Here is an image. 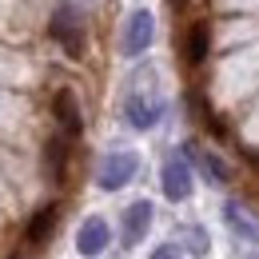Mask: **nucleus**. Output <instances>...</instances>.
Listing matches in <instances>:
<instances>
[{
	"label": "nucleus",
	"mask_w": 259,
	"mask_h": 259,
	"mask_svg": "<svg viewBox=\"0 0 259 259\" xmlns=\"http://www.w3.org/2000/svg\"><path fill=\"white\" fill-rule=\"evenodd\" d=\"M48 36L64 48L68 56H84V48H88V32H84V16H80V8H72V4H56L52 12H48Z\"/></svg>",
	"instance_id": "1"
},
{
	"label": "nucleus",
	"mask_w": 259,
	"mask_h": 259,
	"mask_svg": "<svg viewBox=\"0 0 259 259\" xmlns=\"http://www.w3.org/2000/svg\"><path fill=\"white\" fill-rule=\"evenodd\" d=\"M60 224V199H52V203H40L32 211V220L24 224V243L28 247H40V243H48L52 239V231Z\"/></svg>",
	"instance_id": "8"
},
{
	"label": "nucleus",
	"mask_w": 259,
	"mask_h": 259,
	"mask_svg": "<svg viewBox=\"0 0 259 259\" xmlns=\"http://www.w3.org/2000/svg\"><path fill=\"white\" fill-rule=\"evenodd\" d=\"M108 243H112L108 224H104L100 215H88V220L80 224V231H76V251H80V255H88V259H96Z\"/></svg>",
	"instance_id": "10"
},
{
	"label": "nucleus",
	"mask_w": 259,
	"mask_h": 259,
	"mask_svg": "<svg viewBox=\"0 0 259 259\" xmlns=\"http://www.w3.org/2000/svg\"><path fill=\"white\" fill-rule=\"evenodd\" d=\"M160 184H163V195L171 203H184L192 195V163L184 156H167L160 167Z\"/></svg>",
	"instance_id": "4"
},
{
	"label": "nucleus",
	"mask_w": 259,
	"mask_h": 259,
	"mask_svg": "<svg viewBox=\"0 0 259 259\" xmlns=\"http://www.w3.org/2000/svg\"><path fill=\"white\" fill-rule=\"evenodd\" d=\"M124 112H128V124L136 132H148V128H156V124H160L163 100L160 96H144L140 88H132L128 100H124Z\"/></svg>",
	"instance_id": "5"
},
{
	"label": "nucleus",
	"mask_w": 259,
	"mask_h": 259,
	"mask_svg": "<svg viewBox=\"0 0 259 259\" xmlns=\"http://www.w3.org/2000/svg\"><path fill=\"white\" fill-rule=\"evenodd\" d=\"M195 120H199V124H203V132H207V136H215V140H224V136H227V128H224V120H220V116H215V112H207V108H203V112H199V116H195Z\"/></svg>",
	"instance_id": "14"
},
{
	"label": "nucleus",
	"mask_w": 259,
	"mask_h": 259,
	"mask_svg": "<svg viewBox=\"0 0 259 259\" xmlns=\"http://www.w3.org/2000/svg\"><path fill=\"white\" fill-rule=\"evenodd\" d=\"M68 163H72V148L64 136H52L40 144V171L48 184H68Z\"/></svg>",
	"instance_id": "3"
},
{
	"label": "nucleus",
	"mask_w": 259,
	"mask_h": 259,
	"mask_svg": "<svg viewBox=\"0 0 259 259\" xmlns=\"http://www.w3.org/2000/svg\"><path fill=\"white\" fill-rule=\"evenodd\" d=\"M211 52V20H192V28L184 36V60L192 68H199Z\"/></svg>",
	"instance_id": "12"
},
{
	"label": "nucleus",
	"mask_w": 259,
	"mask_h": 259,
	"mask_svg": "<svg viewBox=\"0 0 259 259\" xmlns=\"http://www.w3.org/2000/svg\"><path fill=\"white\" fill-rule=\"evenodd\" d=\"M52 116H56V124L64 132V140H76V136H84V116H80V100L72 88H56L52 92Z\"/></svg>",
	"instance_id": "6"
},
{
	"label": "nucleus",
	"mask_w": 259,
	"mask_h": 259,
	"mask_svg": "<svg viewBox=\"0 0 259 259\" xmlns=\"http://www.w3.org/2000/svg\"><path fill=\"white\" fill-rule=\"evenodd\" d=\"M4 259H20V255H16V251H12V255H4Z\"/></svg>",
	"instance_id": "16"
},
{
	"label": "nucleus",
	"mask_w": 259,
	"mask_h": 259,
	"mask_svg": "<svg viewBox=\"0 0 259 259\" xmlns=\"http://www.w3.org/2000/svg\"><path fill=\"white\" fill-rule=\"evenodd\" d=\"M152 203L148 199H136L124 207V247H136L144 235H148V227H152Z\"/></svg>",
	"instance_id": "11"
},
{
	"label": "nucleus",
	"mask_w": 259,
	"mask_h": 259,
	"mask_svg": "<svg viewBox=\"0 0 259 259\" xmlns=\"http://www.w3.org/2000/svg\"><path fill=\"white\" fill-rule=\"evenodd\" d=\"M136 171H140V156L128 152V148H112V152L96 163V184L104 192H116V188H124V184L136 180Z\"/></svg>",
	"instance_id": "2"
},
{
	"label": "nucleus",
	"mask_w": 259,
	"mask_h": 259,
	"mask_svg": "<svg viewBox=\"0 0 259 259\" xmlns=\"http://www.w3.org/2000/svg\"><path fill=\"white\" fill-rule=\"evenodd\" d=\"M255 259H259V255H255Z\"/></svg>",
	"instance_id": "17"
},
{
	"label": "nucleus",
	"mask_w": 259,
	"mask_h": 259,
	"mask_svg": "<svg viewBox=\"0 0 259 259\" xmlns=\"http://www.w3.org/2000/svg\"><path fill=\"white\" fill-rule=\"evenodd\" d=\"M156 36V24H152V12H132L128 16V28H124V56H144L148 44Z\"/></svg>",
	"instance_id": "9"
},
{
	"label": "nucleus",
	"mask_w": 259,
	"mask_h": 259,
	"mask_svg": "<svg viewBox=\"0 0 259 259\" xmlns=\"http://www.w3.org/2000/svg\"><path fill=\"white\" fill-rule=\"evenodd\" d=\"M180 156H184L188 163H195V167H199V171H203V176H207L211 184H231V167H227V163L220 160V156H215L211 148H203V144H195V140H188Z\"/></svg>",
	"instance_id": "7"
},
{
	"label": "nucleus",
	"mask_w": 259,
	"mask_h": 259,
	"mask_svg": "<svg viewBox=\"0 0 259 259\" xmlns=\"http://www.w3.org/2000/svg\"><path fill=\"white\" fill-rule=\"evenodd\" d=\"M224 220H227V227H231V231H239L243 239L259 243V227H255V224H247V220L239 215V203H227V207H224Z\"/></svg>",
	"instance_id": "13"
},
{
	"label": "nucleus",
	"mask_w": 259,
	"mask_h": 259,
	"mask_svg": "<svg viewBox=\"0 0 259 259\" xmlns=\"http://www.w3.org/2000/svg\"><path fill=\"white\" fill-rule=\"evenodd\" d=\"M152 259H180V251H176V247H156Z\"/></svg>",
	"instance_id": "15"
}]
</instances>
